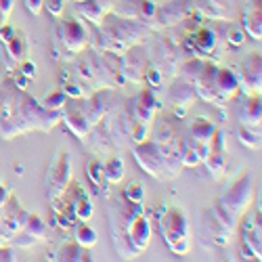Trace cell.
Segmentation results:
<instances>
[{"mask_svg": "<svg viewBox=\"0 0 262 262\" xmlns=\"http://www.w3.org/2000/svg\"><path fill=\"white\" fill-rule=\"evenodd\" d=\"M61 114L59 112H49L40 105L36 97H32L28 91H19L17 105L7 122H0V137L11 141L19 135L32 133V130H40V133H51V130L59 124Z\"/></svg>", "mask_w": 262, "mask_h": 262, "instance_id": "obj_1", "label": "cell"}, {"mask_svg": "<svg viewBox=\"0 0 262 262\" xmlns=\"http://www.w3.org/2000/svg\"><path fill=\"white\" fill-rule=\"evenodd\" d=\"M97 28V47L107 53L122 55L126 49L141 45L149 38L151 28L143 24L141 19H128L116 13H107Z\"/></svg>", "mask_w": 262, "mask_h": 262, "instance_id": "obj_2", "label": "cell"}, {"mask_svg": "<svg viewBox=\"0 0 262 262\" xmlns=\"http://www.w3.org/2000/svg\"><path fill=\"white\" fill-rule=\"evenodd\" d=\"M191 84L195 89V95L216 107H225L242 91L239 89V76L233 70L208 61H202V68L195 74Z\"/></svg>", "mask_w": 262, "mask_h": 262, "instance_id": "obj_3", "label": "cell"}, {"mask_svg": "<svg viewBox=\"0 0 262 262\" xmlns=\"http://www.w3.org/2000/svg\"><path fill=\"white\" fill-rule=\"evenodd\" d=\"M160 233L170 252L183 256L191 250V229L187 214L181 208L170 206L164 210V214L160 216Z\"/></svg>", "mask_w": 262, "mask_h": 262, "instance_id": "obj_4", "label": "cell"}, {"mask_svg": "<svg viewBox=\"0 0 262 262\" xmlns=\"http://www.w3.org/2000/svg\"><path fill=\"white\" fill-rule=\"evenodd\" d=\"M156 143L162 149V156L166 162V170L170 174V179L179 177L183 170V149H185V141L179 135L177 126L168 120H162L156 128Z\"/></svg>", "mask_w": 262, "mask_h": 262, "instance_id": "obj_5", "label": "cell"}, {"mask_svg": "<svg viewBox=\"0 0 262 262\" xmlns=\"http://www.w3.org/2000/svg\"><path fill=\"white\" fill-rule=\"evenodd\" d=\"M91 42V32L80 19H61L55 26V49L63 55L72 59L74 55H80Z\"/></svg>", "mask_w": 262, "mask_h": 262, "instance_id": "obj_6", "label": "cell"}, {"mask_svg": "<svg viewBox=\"0 0 262 262\" xmlns=\"http://www.w3.org/2000/svg\"><path fill=\"white\" fill-rule=\"evenodd\" d=\"M252 200H254V177L248 168L239 170L237 177L225 189V193L218 198V202H221L231 214H235L237 218L248 212Z\"/></svg>", "mask_w": 262, "mask_h": 262, "instance_id": "obj_7", "label": "cell"}, {"mask_svg": "<svg viewBox=\"0 0 262 262\" xmlns=\"http://www.w3.org/2000/svg\"><path fill=\"white\" fill-rule=\"evenodd\" d=\"M133 156H135V162L141 166V170H145L149 177H154L158 181H166L170 179V174L166 170V162H164V156H162V149L158 147L156 141H141L133 147Z\"/></svg>", "mask_w": 262, "mask_h": 262, "instance_id": "obj_8", "label": "cell"}, {"mask_svg": "<svg viewBox=\"0 0 262 262\" xmlns=\"http://www.w3.org/2000/svg\"><path fill=\"white\" fill-rule=\"evenodd\" d=\"M0 40H3V47H5V57H3L5 65L9 70H17L28 59V51H30L26 32L13 28L11 24H5L0 28Z\"/></svg>", "mask_w": 262, "mask_h": 262, "instance_id": "obj_9", "label": "cell"}, {"mask_svg": "<svg viewBox=\"0 0 262 262\" xmlns=\"http://www.w3.org/2000/svg\"><path fill=\"white\" fill-rule=\"evenodd\" d=\"M70 185H72V158L68 151H57L47 172V187L51 200L61 198Z\"/></svg>", "mask_w": 262, "mask_h": 262, "instance_id": "obj_10", "label": "cell"}, {"mask_svg": "<svg viewBox=\"0 0 262 262\" xmlns=\"http://www.w3.org/2000/svg\"><path fill=\"white\" fill-rule=\"evenodd\" d=\"M147 68H149V51L143 49L141 45L130 47L120 55V74L128 82L141 84V80H145Z\"/></svg>", "mask_w": 262, "mask_h": 262, "instance_id": "obj_11", "label": "cell"}, {"mask_svg": "<svg viewBox=\"0 0 262 262\" xmlns=\"http://www.w3.org/2000/svg\"><path fill=\"white\" fill-rule=\"evenodd\" d=\"M239 89H244L246 95H254L262 91V55L260 51H252L246 55L242 63V78Z\"/></svg>", "mask_w": 262, "mask_h": 262, "instance_id": "obj_12", "label": "cell"}, {"mask_svg": "<svg viewBox=\"0 0 262 262\" xmlns=\"http://www.w3.org/2000/svg\"><path fill=\"white\" fill-rule=\"evenodd\" d=\"M112 97H114L112 89H109V86H103V89H99L95 95H91L89 99L80 105L91 126H97V124H101L107 118L109 105H112Z\"/></svg>", "mask_w": 262, "mask_h": 262, "instance_id": "obj_13", "label": "cell"}, {"mask_svg": "<svg viewBox=\"0 0 262 262\" xmlns=\"http://www.w3.org/2000/svg\"><path fill=\"white\" fill-rule=\"evenodd\" d=\"M195 9V3L193 0H170L168 5L160 7L158 9V26H177L181 21H185Z\"/></svg>", "mask_w": 262, "mask_h": 262, "instance_id": "obj_14", "label": "cell"}, {"mask_svg": "<svg viewBox=\"0 0 262 262\" xmlns=\"http://www.w3.org/2000/svg\"><path fill=\"white\" fill-rule=\"evenodd\" d=\"M158 109H160V103H158L156 91L151 89V86L141 89L137 99H135V120L141 122V124L151 126V124H154V120H156Z\"/></svg>", "mask_w": 262, "mask_h": 262, "instance_id": "obj_15", "label": "cell"}, {"mask_svg": "<svg viewBox=\"0 0 262 262\" xmlns=\"http://www.w3.org/2000/svg\"><path fill=\"white\" fill-rule=\"evenodd\" d=\"M61 120L65 122V126H68L80 141H86V139H89L93 126L89 124V120H86V116H84V112H82V107H80L78 103H70V105L65 103L63 109H61Z\"/></svg>", "mask_w": 262, "mask_h": 262, "instance_id": "obj_16", "label": "cell"}, {"mask_svg": "<svg viewBox=\"0 0 262 262\" xmlns=\"http://www.w3.org/2000/svg\"><path fill=\"white\" fill-rule=\"evenodd\" d=\"M239 124H244L248 128H254V130H260V124H262V99H260V93H254V95H248L242 109H239Z\"/></svg>", "mask_w": 262, "mask_h": 262, "instance_id": "obj_17", "label": "cell"}, {"mask_svg": "<svg viewBox=\"0 0 262 262\" xmlns=\"http://www.w3.org/2000/svg\"><path fill=\"white\" fill-rule=\"evenodd\" d=\"M195 89L193 84L187 82L185 78H179L174 80L170 86H168V101L174 105V107H181V109H187L193 101H195Z\"/></svg>", "mask_w": 262, "mask_h": 262, "instance_id": "obj_18", "label": "cell"}, {"mask_svg": "<svg viewBox=\"0 0 262 262\" xmlns=\"http://www.w3.org/2000/svg\"><path fill=\"white\" fill-rule=\"evenodd\" d=\"M216 124L212 122V120H208V118H195L193 122H191V126H189V141L193 143V145H210V141H212V137H214V133H216Z\"/></svg>", "mask_w": 262, "mask_h": 262, "instance_id": "obj_19", "label": "cell"}, {"mask_svg": "<svg viewBox=\"0 0 262 262\" xmlns=\"http://www.w3.org/2000/svg\"><path fill=\"white\" fill-rule=\"evenodd\" d=\"M191 45H193V53L195 55H212L216 51V45H218V36L214 34V30L210 28H200L191 38Z\"/></svg>", "mask_w": 262, "mask_h": 262, "instance_id": "obj_20", "label": "cell"}, {"mask_svg": "<svg viewBox=\"0 0 262 262\" xmlns=\"http://www.w3.org/2000/svg\"><path fill=\"white\" fill-rule=\"evenodd\" d=\"M244 30L254 38H262V9H260V0H252L248 9L244 11Z\"/></svg>", "mask_w": 262, "mask_h": 262, "instance_id": "obj_21", "label": "cell"}, {"mask_svg": "<svg viewBox=\"0 0 262 262\" xmlns=\"http://www.w3.org/2000/svg\"><path fill=\"white\" fill-rule=\"evenodd\" d=\"M55 260L61 262H74V260H93V254L89 248H82L76 242H63L57 252H55Z\"/></svg>", "mask_w": 262, "mask_h": 262, "instance_id": "obj_22", "label": "cell"}, {"mask_svg": "<svg viewBox=\"0 0 262 262\" xmlns=\"http://www.w3.org/2000/svg\"><path fill=\"white\" fill-rule=\"evenodd\" d=\"M17 97H19V89L13 82H5L0 86V122H7L11 118L17 105Z\"/></svg>", "mask_w": 262, "mask_h": 262, "instance_id": "obj_23", "label": "cell"}, {"mask_svg": "<svg viewBox=\"0 0 262 262\" xmlns=\"http://www.w3.org/2000/svg\"><path fill=\"white\" fill-rule=\"evenodd\" d=\"M76 5H78L76 9L82 15V19L89 21V24H93V26H99L103 21V17L107 15L105 7L101 5V0H78Z\"/></svg>", "mask_w": 262, "mask_h": 262, "instance_id": "obj_24", "label": "cell"}, {"mask_svg": "<svg viewBox=\"0 0 262 262\" xmlns=\"http://www.w3.org/2000/svg\"><path fill=\"white\" fill-rule=\"evenodd\" d=\"M202 164L206 166V170L210 172L212 179H221L227 170V156H225V151H210V154L202 160Z\"/></svg>", "mask_w": 262, "mask_h": 262, "instance_id": "obj_25", "label": "cell"}, {"mask_svg": "<svg viewBox=\"0 0 262 262\" xmlns=\"http://www.w3.org/2000/svg\"><path fill=\"white\" fill-rule=\"evenodd\" d=\"M124 172H126V166H124V160L120 156H112L107 162H103V177L107 183H122L124 181Z\"/></svg>", "mask_w": 262, "mask_h": 262, "instance_id": "obj_26", "label": "cell"}, {"mask_svg": "<svg viewBox=\"0 0 262 262\" xmlns=\"http://www.w3.org/2000/svg\"><path fill=\"white\" fill-rule=\"evenodd\" d=\"M74 239H76V244L82 246V248H95L97 242H99V233L95 227L91 225H86V221H80V225H76L74 229Z\"/></svg>", "mask_w": 262, "mask_h": 262, "instance_id": "obj_27", "label": "cell"}, {"mask_svg": "<svg viewBox=\"0 0 262 262\" xmlns=\"http://www.w3.org/2000/svg\"><path fill=\"white\" fill-rule=\"evenodd\" d=\"M244 252L252 260H260L262 258V235H258L252 227H246V231H244Z\"/></svg>", "mask_w": 262, "mask_h": 262, "instance_id": "obj_28", "label": "cell"}, {"mask_svg": "<svg viewBox=\"0 0 262 262\" xmlns=\"http://www.w3.org/2000/svg\"><path fill=\"white\" fill-rule=\"evenodd\" d=\"M198 9L202 13H206L208 17L212 19H223L229 15V5H227V0H198Z\"/></svg>", "mask_w": 262, "mask_h": 262, "instance_id": "obj_29", "label": "cell"}, {"mask_svg": "<svg viewBox=\"0 0 262 262\" xmlns=\"http://www.w3.org/2000/svg\"><path fill=\"white\" fill-rule=\"evenodd\" d=\"M21 231H26L28 235H32L36 242H42V239L47 237V223L42 221L38 214L30 212L28 218H26V223H24V227H21Z\"/></svg>", "mask_w": 262, "mask_h": 262, "instance_id": "obj_30", "label": "cell"}, {"mask_svg": "<svg viewBox=\"0 0 262 262\" xmlns=\"http://www.w3.org/2000/svg\"><path fill=\"white\" fill-rule=\"evenodd\" d=\"M38 101H40V105L45 109H49V112H59L61 114L63 105L68 103V95H65L63 89H53V91H49L45 97L38 99Z\"/></svg>", "mask_w": 262, "mask_h": 262, "instance_id": "obj_31", "label": "cell"}, {"mask_svg": "<svg viewBox=\"0 0 262 262\" xmlns=\"http://www.w3.org/2000/svg\"><path fill=\"white\" fill-rule=\"evenodd\" d=\"M137 5H139V19L143 21V24H147L151 30H154L160 7L154 3V0H137Z\"/></svg>", "mask_w": 262, "mask_h": 262, "instance_id": "obj_32", "label": "cell"}, {"mask_svg": "<svg viewBox=\"0 0 262 262\" xmlns=\"http://www.w3.org/2000/svg\"><path fill=\"white\" fill-rule=\"evenodd\" d=\"M237 139L248 149H260V130H254V128H248L244 124H239L237 126Z\"/></svg>", "mask_w": 262, "mask_h": 262, "instance_id": "obj_33", "label": "cell"}, {"mask_svg": "<svg viewBox=\"0 0 262 262\" xmlns=\"http://www.w3.org/2000/svg\"><path fill=\"white\" fill-rule=\"evenodd\" d=\"M72 212H74V218L89 223V221H91V216H93V212H95V206H93V202L82 193L80 198L74 202V210H72Z\"/></svg>", "mask_w": 262, "mask_h": 262, "instance_id": "obj_34", "label": "cell"}, {"mask_svg": "<svg viewBox=\"0 0 262 262\" xmlns=\"http://www.w3.org/2000/svg\"><path fill=\"white\" fill-rule=\"evenodd\" d=\"M86 177L91 179V183H93L95 187H103V183H105V177H103V162L91 160L89 164H86Z\"/></svg>", "mask_w": 262, "mask_h": 262, "instance_id": "obj_35", "label": "cell"}, {"mask_svg": "<svg viewBox=\"0 0 262 262\" xmlns=\"http://www.w3.org/2000/svg\"><path fill=\"white\" fill-rule=\"evenodd\" d=\"M124 198L128 202H135V204H143L145 200V187L139 181H130L128 187L124 189Z\"/></svg>", "mask_w": 262, "mask_h": 262, "instance_id": "obj_36", "label": "cell"}, {"mask_svg": "<svg viewBox=\"0 0 262 262\" xmlns=\"http://www.w3.org/2000/svg\"><path fill=\"white\" fill-rule=\"evenodd\" d=\"M202 164V158L198 156V151H195V147L185 141V149H183V168H195Z\"/></svg>", "mask_w": 262, "mask_h": 262, "instance_id": "obj_37", "label": "cell"}, {"mask_svg": "<svg viewBox=\"0 0 262 262\" xmlns=\"http://www.w3.org/2000/svg\"><path fill=\"white\" fill-rule=\"evenodd\" d=\"M9 242H11V246H15V248H32V246L38 244L36 239H34L32 235H28L26 231H17V233L9 239Z\"/></svg>", "mask_w": 262, "mask_h": 262, "instance_id": "obj_38", "label": "cell"}, {"mask_svg": "<svg viewBox=\"0 0 262 262\" xmlns=\"http://www.w3.org/2000/svg\"><path fill=\"white\" fill-rule=\"evenodd\" d=\"M149 128H151V126L141 124V122H137V120H135L133 128H130V141H135V143L145 141V139H147V135H149Z\"/></svg>", "mask_w": 262, "mask_h": 262, "instance_id": "obj_39", "label": "cell"}, {"mask_svg": "<svg viewBox=\"0 0 262 262\" xmlns=\"http://www.w3.org/2000/svg\"><path fill=\"white\" fill-rule=\"evenodd\" d=\"M145 80L149 82L151 89H158V86H162V72L156 68V65H149L145 70Z\"/></svg>", "mask_w": 262, "mask_h": 262, "instance_id": "obj_40", "label": "cell"}, {"mask_svg": "<svg viewBox=\"0 0 262 262\" xmlns=\"http://www.w3.org/2000/svg\"><path fill=\"white\" fill-rule=\"evenodd\" d=\"M227 40L231 42L233 47H242L244 42H246V32L239 28V26H233V28L229 30V34H227Z\"/></svg>", "mask_w": 262, "mask_h": 262, "instance_id": "obj_41", "label": "cell"}, {"mask_svg": "<svg viewBox=\"0 0 262 262\" xmlns=\"http://www.w3.org/2000/svg\"><path fill=\"white\" fill-rule=\"evenodd\" d=\"M65 95H68V99H82L84 97V91L80 89V84H74V82H68L63 86Z\"/></svg>", "mask_w": 262, "mask_h": 262, "instance_id": "obj_42", "label": "cell"}, {"mask_svg": "<svg viewBox=\"0 0 262 262\" xmlns=\"http://www.w3.org/2000/svg\"><path fill=\"white\" fill-rule=\"evenodd\" d=\"M26 7H28V11L32 15L38 17L42 11H45V0H26Z\"/></svg>", "mask_w": 262, "mask_h": 262, "instance_id": "obj_43", "label": "cell"}, {"mask_svg": "<svg viewBox=\"0 0 262 262\" xmlns=\"http://www.w3.org/2000/svg\"><path fill=\"white\" fill-rule=\"evenodd\" d=\"M45 7H49L53 17H59L63 13V0H45Z\"/></svg>", "mask_w": 262, "mask_h": 262, "instance_id": "obj_44", "label": "cell"}, {"mask_svg": "<svg viewBox=\"0 0 262 262\" xmlns=\"http://www.w3.org/2000/svg\"><path fill=\"white\" fill-rule=\"evenodd\" d=\"M21 74H24L26 78H36V65L30 61V59H26L24 63H21Z\"/></svg>", "mask_w": 262, "mask_h": 262, "instance_id": "obj_45", "label": "cell"}, {"mask_svg": "<svg viewBox=\"0 0 262 262\" xmlns=\"http://www.w3.org/2000/svg\"><path fill=\"white\" fill-rule=\"evenodd\" d=\"M11 260H15L13 250L7 246H0V262H11Z\"/></svg>", "mask_w": 262, "mask_h": 262, "instance_id": "obj_46", "label": "cell"}, {"mask_svg": "<svg viewBox=\"0 0 262 262\" xmlns=\"http://www.w3.org/2000/svg\"><path fill=\"white\" fill-rule=\"evenodd\" d=\"M28 80H30V78H26L24 74H15V80H13V84L17 86L19 91H26V86H28Z\"/></svg>", "mask_w": 262, "mask_h": 262, "instance_id": "obj_47", "label": "cell"}, {"mask_svg": "<svg viewBox=\"0 0 262 262\" xmlns=\"http://www.w3.org/2000/svg\"><path fill=\"white\" fill-rule=\"evenodd\" d=\"M13 7H15V0H0V11H3L7 17L13 13Z\"/></svg>", "mask_w": 262, "mask_h": 262, "instance_id": "obj_48", "label": "cell"}, {"mask_svg": "<svg viewBox=\"0 0 262 262\" xmlns=\"http://www.w3.org/2000/svg\"><path fill=\"white\" fill-rule=\"evenodd\" d=\"M9 198H11V193L7 191V187H5V185H0V210H3V206L7 204Z\"/></svg>", "mask_w": 262, "mask_h": 262, "instance_id": "obj_49", "label": "cell"}, {"mask_svg": "<svg viewBox=\"0 0 262 262\" xmlns=\"http://www.w3.org/2000/svg\"><path fill=\"white\" fill-rule=\"evenodd\" d=\"M7 19H9V17H7V15L3 13V11H0V28H3V26L7 24Z\"/></svg>", "mask_w": 262, "mask_h": 262, "instance_id": "obj_50", "label": "cell"}]
</instances>
